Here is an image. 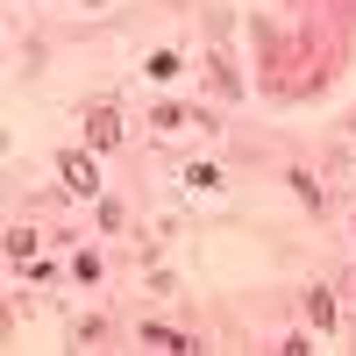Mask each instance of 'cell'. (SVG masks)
Listing matches in <instances>:
<instances>
[{
	"instance_id": "cell-2",
	"label": "cell",
	"mask_w": 356,
	"mask_h": 356,
	"mask_svg": "<svg viewBox=\"0 0 356 356\" xmlns=\"http://www.w3.org/2000/svg\"><path fill=\"white\" fill-rule=\"evenodd\" d=\"M86 129H93L100 150H114V143H122V122H114V107H93V122H86Z\"/></svg>"
},
{
	"instance_id": "cell-1",
	"label": "cell",
	"mask_w": 356,
	"mask_h": 356,
	"mask_svg": "<svg viewBox=\"0 0 356 356\" xmlns=\"http://www.w3.org/2000/svg\"><path fill=\"white\" fill-rule=\"evenodd\" d=\"M65 186H72V193H100V178H93V157H65Z\"/></svg>"
}]
</instances>
